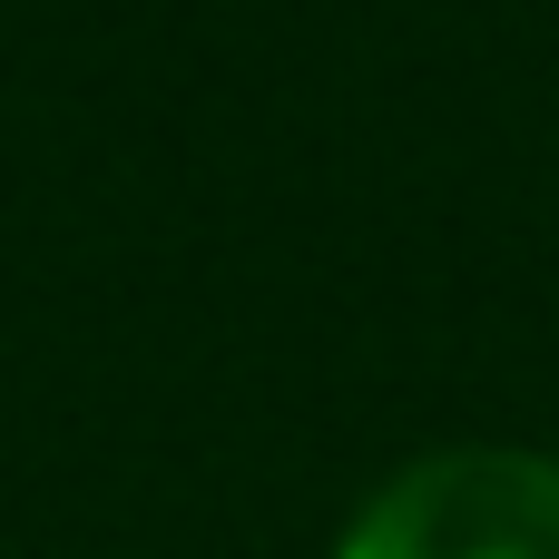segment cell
<instances>
[{"instance_id":"cell-1","label":"cell","mask_w":559,"mask_h":559,"mask_svg":"<svg viewBox=\"0 0 559 559\" xmlns=\"http://www.w3.org/2000/svg\"><path fill=\"white\" fill-rule=\"evenodd\" d=\"M334 559H559V452H423L344 521Z\"/></svg>"}]
</instances>
